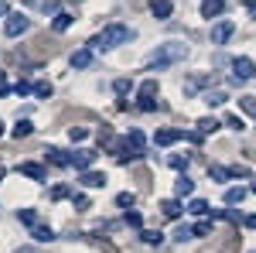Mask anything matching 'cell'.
<instances>
[{"mask_svg":"<svg viewBox=\"0 0 256 253\" xmlns=\"http://www.w3.org/2000/svg\"><path fill=\"white\" fill-rule=\"evenodd\" d=\"M208 178H212V181H229V168H222V164H208Z\"/></svg>","mask_w":256,"mask_h":253,"instance_id":"obj_21","label":"cell"},{"mask_svg":"<svg viewBox=\"0 0 256 253\" xmlns=\"http://www.w3.org/2000/svg\"><path fill=\"white\" fill-rule=\"evenodd\" d=\"M116 205H120V209H126V212H130V209L137 205V195H134V192H120V195H116Z\"/></svg>","mask_w":256,"mask_h":253,"instance_id":"obj_22","label":"cell"},{"mask_svg":"<svg viewBox=\"0 0 256 253\" xmlns=\"http://www.w3.org/2000/svg\"><path fill=\"white\" fill-rule=\"evenodd\" d=\"M18 253H38V250H31V246H24V250H18Z\"/></svg>","mask_w":256,"mask_h":253,"instance_id":"obj_45","label":"cell"},{"mask_svg":"<svg viewBox=\"0 0 256 253\" xmlns=\"http://www.w3.org/2000/svg\"><path fill=\"white\" fill-rule=\"evenodd\" d=\"M140 239H144V243H150V246H158V243H164V233H160V229H144Z\"/></svg>","mask_w":256,"mask_h":253,"instance_id":"obj_24","label":"cell"},{"mask_svg":"<svg viewBox=\"0 0 256 253\" xmlns=\"http://www.w3.org/2000/svg\"><path fill=\"white\" fill-rule=\"evenodd\" d=\"M52 93H55V89H52V82H34V96H38V99H48Z\"/></svg>","mask_w":256,"mask_h":253,"instance_id":"obj_29","label":"cell"},{"mask_svg":"<svg viewBox=\"0 0 256 253\" xmlns=\"http://www.w3.org/2000/svg\"><path fill=\"white\" fill-rule=\"evenodd\" d=\"M188 212H192V215H208L212 209H208L205 198H192V202H188Z\"/></svg>","mask_w":256,"mask_h":253,"instance_id":"obj_18","label":"cell"},{"mask_svg":"<svg viewBox=\"0 0 256 253\" xmlns=\"http://www.w3.org/2000/svg\"><path fill=\"white\" fill-rule=\"evenodd\" d=\"M68 137H72V144H82V140L89 137V130H86V127H72V130H68Z\"/></svg>","mask_w":256,"mask_h":253,"instance_id":"obj_32","label":"cell"},{"mask_svg":"<svg viewBox=\"0 0 256 253\" xmlns=\"http://www.w3.org/2000/svg\"><path fill=\"white\" fill-rule=\"evenodd\" d=\"M160 212L168 215V219H178V215H181V202H178V198H164V202H160Z\"/></svg>","mask_w":256,"mask_h":253,"instance_id":"obj_17","label":"cell"},{"mask_svg":"<svg viewBox=\"0 0 256 253\" xmlns=\"http://www.w3.org/2000/svg\"><path fill=\"white\" fill-rule=\"evenodd\" d=\"M171 168H178V171H188V154H184V157H171Z\"/></svg>","mask_w":256,"mask_h":253,"instance_id":"obj_38","label":"cell"},{"mask_svg":"<svg viewBox=\"0 0 256 253\" xmlns=\"http://www.w3.org/2000/svg\"><path fill=\"white\" fill-rule=\"evenodd\" d=\"M31 130H34V123H31V120H18L10 134H14V137H18V140H20V137H28V134H31Z\"/></svg>","mask_w":256,"mask_h":253,"instance_id":"obj_23","label":"cell"},{"mask_svg":"<svg viewBox=\"0 0 256 253\" xmlns=\"http://www.w3.org/2000/svg\"><path fill=\"white\" fill-rule=\"evenodd\" d=\"M212 130H218V120H212V117L198 120V134H212Z\"/></svg>","mask_w":256,"mask_h":253,"instance_id":"obj_28","label":"cell"},{"mask_svg":"<svg viewBox=\"0 0 256 253\" xmlns=\"http://www.w3.org/2000/svg\"><path fill=\"white\" fill-rule=\"evenodd\" d=\"M44 154H48V161H52L55 168H68V154H65L62 147H48Z\"/></svg>","mask_w":256,"mask_h":253,"instance_id":"obj_16","label":"cell"},{"mask_svg":"<svg viewBox=\"0 0 256 253\" xmlns=\"http://www.w3.org/2000/svg\"><path fill=\"white\" fill-rule=\"evenodd\" d=\"M134 38H137L134 28H126V24H106L96 38L89 41V48H116V45H126V41H134Z\"/></svg>","mask_w":256,"mask_h":253,"instance_id":"obj_1","label":"cell"},{"mask_svg":"<svg viewBox=\"0 0 256 253\" xmlns=\"http://www.w3.org/2000/svg\"><path fill=\"white\" fill-rule=\"evenodd\" d=\"M229 65H232V82H246V79H253V76H256V65H253V59H246V55L232 59Z\"/></svg>","mask_w":256,"mask_h":253,"instance_id":"obj_4","label":"cell"},{"mask_svg":"<svg viewBox=\"0 0 256 253\" xmlns=\"http://www.w3.org/2000/svg\"><path fill=\"white\" fill-rule=\"evenodd\" d=\"M222 11H226V0H202V18H218V14H222Z\"/></svg>","mask_w":256,"mask_h":253,"instance_id":"obj_12","label":"cell"},{"mask_svg":"<svg viewBox=\"0 0 256 253\" xmlns=\"http://www.w3.org/2000/svg\"><path fill=\"white\" fill-rule=\"evenodd\" d=\"M250 192H256V178H253V185H250Z\"/></svg>","mask_w":256,"mask_h":253,"instance_id":"obj_47","label":"cell"},{"mask_svg":"<svg viewBox=\"0 0 256 253\" xmlns=\"http://www.w3.org/2000/svg\"><path fill=\"white\" fill-rule=\"evenodd\" d=\"M65 195H68V188H65V185H58V188L52 192V198H65Z\"/></svg>","mask_w":256,"mask_h":253,"instance_id":"obj_42","label":"cell"},{"mask_svg":"<svg viewBox=\"0 0 256 253\" xmlns=\"http://www.w3.org/2000/svg\"><path fill=\"white\" fill-rule=\"evenodd\" d=\"M212 233V222H198L195 226V236H208Z\"/></svg>","mask_w":256,"mask_h":253,"instance_id":"obj_40","label":"cell"},{"mask_svg":"<svg viewBox=\"0 0 256 253\" xmlns=\"http://www.w3.org/2000/svg\"><path fill=\"white\" fill-rule=\"evenodd\" d=\"M246 11H250V14L256 18V0H250V4H246Z\"/></svg>","mask_w":256,"mask_h":253,"instance_id":"obj_43","label":"cell"},{"mask_svg":"<svg viewBox=\"0 0 256 253\" xmlns=\"http://www.w3.org/2000/svg\"><path fill=\"white\" fill-rule=\"evenodd\" d=\"M188 59V45H178V41H168V45H158V52L147 59V69H168L174 62H184Z\"/></svg>","mask_w":256,"mask_h":253,"instance_id":"obj_2","label":"cell"},{"mask_svg":"<svg viewBox=\"0 0 256 253\" xmlns=\"http://www.w3.org/2000/svg\"><path fill=\"white\" fill-rule=\"evenodd\" d=\"M226 123H229L232 130H246V123H242V117H236V113H232V117H226Z\"/></svg>","mask_w":256,"mask_h":253,"instance_id":"obj_37","label":"cell"},{"mask_svg":"<svg viewBox=\"0 0 256 253\" xmlns=\"http://www.w3.org/2000/svg\"><path fill=\"white\" fill-rule=\"evenodd\" d=\"M150 14L158 21H168L174 14V4H171V0H154V4H150Z\"/></svg>","mask_w":256,"mask_h":253,"instance_id":"obj_10","label":"cell"},{"mask_svg":"<svg viewBox=\"0 0 256 253\" xmlns=\"http://www.w3.org/2000/svg\"><path fill=\"white\" fill-rule=\"evenodd\" d=\"M4 175H7V168H0V181H4Z\"/></svg>","mask_w":256,"mask_h":253,"instance_id":"obj_46","label":"cell"},{"mask_svg":"<svg viewBox=\"0 0 256 253\" xmlns=\"http://www.w3.org/2000/svg\"><path fill=\"white\" fill-rule=\"evenodd\" d=\"M92 65V48H79L72 55V69H89Z\"/></svg>","mask_w":256,"mask_h":253,"instance_id":"obj_13","label":"cell"},{"mask_svg":"<svg viewBox=\"0 0 256 253\" xmlns=\"http://www.w3.org/2000/svg\"><path fill=\"white\" fill-rule=\"evenodd\" d=\"M232 35H236V24H232V21H218V24H212V45H226Z\"/></svg>","mask_w":256,"mask_h":253,"instance_id":"obj_5","label":"cell"},{"mask_svg":"<svg viewBox=\"0 0 256 253\" xmlns=\"http://www.w3.org/2000/svg\"><path fill=\"white\" fill-rule=\"evenodd\" d=\"M188 195H195V181H192L188 175H181V178L174 181V198L181 202V198H188Z\"/></svg>","mask_w":256,"mask_h":253,"instance_id":"obj_9","label":"cell"},{"mask_svg":"<svg viewBox=\"0 0 256 253\" xmlns=\"http://www.w3.org/2000/svg\"><path fill=\"white\" fill-rule=\"evenodd\" d=\"M229 175H232V178H246V175H250V168H246V164H232Z\"/></svg>","mask_w":256,"mask_h":253,"instance_id":"obj_36","label":"cell"},{"mask_svg":"<svg viewBox=\"0 0 256 253\" xmlns=\"http://www.w3.org/2000/svg\"><path fill=\"white\" fill-rule=\"evenodd\" d=\"M192 236H195V226H178L174 239H178V243H184V239H192Z\"/></svg>","mask_w":256,"mask_h":253,"instance_id":"obj_31","label":"cell"},{"mask_svg":"<svg viewBox=\"0 0 256 253\" xmlns=\"http://www.w3.org/2000/svg\"><path fill=\"white\" fill-rule=\"evenodd\" d=\"M130 86H134L130 79H116V82H113V93H116V96H126V93H130Z\"/></svg>","mask_w":256,"mask_h":253,"instance_id":"obj_30","label":"cell"},{"mask_svg":"<svg viewBox=\"0 0 256 253\" xmlns=\"http://www.w3.org/2000/svg\"><path fill=\"white\" fill-rule=\"evenodd\" d=\"M20 175H28L31 181H48V171L41 168V164H34V161H24V164H18Z\"/></svg>","mask_w":256,"mask_h":253,"instance_id":"obj_8","label":"cell"},{"mask_svg":"<svg viewBox=\"0 0 256 253\" xmlns=\"http://www.w3.org/2000/svg\"><path fill=\"white\" fill-rule=\"evenodd\" d=\"M68 164H72L79 175H86V171H92V164H96V151L79 147V151H72V154H68Z\"/></svg>","mask_w":256,"mask_h":253,"instance_id":"obj_3","label":"cell"},{"mask_svg":"<svg viewBox=\"0 0 256 253\" xmlns=\"http://www.w3.org/2000/svg\"><path fill=\"white\" fill-rule=\"evenodd\" d=\"M181 137H184V130H174V127H164V130H158V134H154V144H158V147H171V144H178Z\"/></svg>","mask_w":256,"mask_h":253,"instance_id":"obj_7","label":"cell"},{"mask_svg":"<svg viewBox=\"0 0 256 253\" xmlns=\"http://www.w3.org/2000/svg\"><path fill=\"white\" fill-rule=\"evenodd\" d=\"M31 236H34V243H55V239H58L52 226H34V229H31Z\"/></svg>","mask_w":256,"mask_h":253,"instance_id":"obj_14","label":"cell"},{"mask_svg":"<svg viewBox=\"0 0 256 253\" xmlns=\"http://www.w3.org/2000/svg\"><path fill=\"white\" fill-rule=\"evenodd\" d=\"M14 93H18V96H31V93H34V86H31V82H24V79H20L18 86H14Z\"/></svg>","mask_w":256,"mask_h":253,"instance_id":"obj_34","label":"cell"},{"mask_svg":"<svg viewBox=\"0 0 256 253\" xmlns=\"http://www.w3.org/2000/svg\"><path fill=\"white\" fill-rule=\"evenodd\" d=\"M72 21H76V14L58 11V14H55V21H52V28H55V31H68V28H72Z\"/></svg>","mask_w":256,"mask_h":253,"instance_id":"obj_15","label":"cell"},{"mask_svg":"<svg viewBox=\"0 0 256 253\" xmlns=\"http://www.w3.org/2000/svg\"><path fill=\"white\" fill-rule=\"evenodd\" d=\"M205 103H208V106H222V103H229V96H226L222 89H216V93L208 89V93H205Z\"/></svg>","mask_w":256,"mask_h":253,"instance_id":"obj_25","label":"cell"},{"mask_svg":"<svg viewBox=\"0 0 256 253\" xmlns=\"http://www.w3.org/2000/svg\"><path fill=\"white\" fill-rule=\"evenodd\" d=\"M0 86H7V72L4 69H0Z\"/></svg>","mask_w":256,"mask_h":253,"instance_id":"obj_44","label":"cell"},{"mask_svg":"<svg viewBox=\"0 0 256 253\" xmlns=\"http://www.w3.org/2000/svg\"><path fill=\"white\" fill-rule=\"evenodd\" d=\"M154 96H158V79L140 82V99H154Z\"/></svg>","mask_w":256,"mask_h":253,"instance_id":"obj_20","label":"cell"},{"mask_svg":"<svg viewBox=\"0 0 256 253\" xmlns=\"http://www.w3.org/2000/svg\"><path fill=\"white\" fill-rule=\"evenodd\" d=\"M0 134H4V123H0Z\"/></svg>","mask_w":256,"mask_h":253,"instance_id":"obj_48","label":"cell"},{"mask_svg":"<svg viewBox=\"0 0 256 253\" xmlns=\"http://www.w3.org/2000/svg\"><path fill=\"white\" fill-rule=\"evenodd\" d=\"M239 110H242V113H253V117H256V96H239Z\"/></svg>","mask_w":256,"mask_h":253,"instance_id":"obj_27","label":"cell"},{"mask_svg":"<svg viewBox=\"0 0 256 253\" xmlns=\"http://www.w3.org/2000/svg\"><path fill=\"white\" fill-rule=\"evenodd\" d=\"M126 226L140 229V226H144V215H140V212H126Z\"/></svg>","mask_w":256,"mask_h":253,"instance_id":"obj_35","label":"cell"},{"mask_svg":"<svg viewBox=\"0 0 256 253\" xmlns=\"http://www.w3.org/2000/svg\"><path fill=\"white\" fill-rule=\"evenodd\" d=\"M106 181H110L106 171H86V175H82V185H86V188H106Z\"/></svg>","mask_w":256,"mask_h":253,"instance_id":"obj_11","label":"cell"},{"mask_svg":"<svg viewBox=\"0 0 256 253\" xmlns=\"http://www.w3.org/2000/svg\"><path fill=\"white\" fill-rule=\"evenodd\" d=\"M31 28V21L24 18V14H7V24H4V31L10 35V38H18V35H24Z\"/></svg>","mask_w":256,"mask_h":253,"instance_id":"obj_6","label":"cell"},{"mask_svg":"<svg viewBox=\"0 0 256 253\" xmlns=\"http://www.w3.org/2000/svg\"><path fill=\"white\" fill-rule=\"evenodd\" d=\"M242 226H246V229H256V212L246 215V219H242Z\"/></svg>","mask_w":256,"mask_h":253,"instance_id":"obj_41","label":"cell"},{"mask_svg":"<svg viewBox=\"0 0 256 253\" xmlns=\"http://www.w3.org/2000/svg\"><path fill=\"white\" fill-rule=\"evenodd\" d=\"M18 219L24 222V226H31V229L38 226V215H34V209H18Z\"/></svg>","mask_w":256,"mask_h":253,"instance_id":"obj_26","label":"cell"},{"mask_svg":"<svg viewBox=\"0 0 256 253\" xmlns=\"http://www.w3.org/2000/svg\"><path fill=\"white\" fill-rule=\"evenodd\" d=\"M72 205H76L79 212H86V209H89V198H86V195H76V198H72Z\"/></svg>","mask_w":256,"mask_h":253,"instance_id":"obj_39","label":"cell"},{"mask_svg":"<svg viewBox=\"0 0 256 253\" xmlns=\"http://www.w3.org/2000/svg\"><path fill=\"white\" fill-rule=\"evenodd\" d=\"M137 110H140V113H154V110H158V99H140Z\"/></svg>","mask_w":256,"mask_h":253,"instance_id":"obj_33","label":"cell"},{"mask_svg":"<svg viewBox=\"0 0 256 253\" xmlns=\"http://www.w3.org/2000/svg\"><path fill=\"white\" fill-rule=\"evenodd\" d=\"M246 198V188L239 185V188H226V205H239Z\"/></svg>","mask_w":256,"mask_h":253,"instance_id":"obj_19","label":"cell"}]
</instances>
